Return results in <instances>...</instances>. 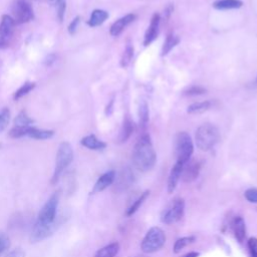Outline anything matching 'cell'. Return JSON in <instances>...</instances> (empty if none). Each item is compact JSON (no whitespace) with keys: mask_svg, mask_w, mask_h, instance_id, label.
<instances>
[{"mask_svg":"<svg viewBox=\"0 0 257 257\" xmlns=\"http://www.w3.org/2000/svg\"><path fill=\"white\" fill-rule=\"evenodd\" d=\"M54 61H55V55H54V54H49V55L46 57V59L44 60V63H45V65L49 66V65H51Z\"/></svg>","mask_w":257,"mask_h":257,"instance_id":"f35d334b","label":"cell"},{"mask_svg":"<svg viewBox=\"0 0 257 257\" xmlns=\"http://www.w3.org/2000/svg\"><path fill=\"white\" fill-rule=\"evenodd\" d=\"M195 241V237L194 236H187V237H182V238H179L175 244H174V248H173V251L174 253H179L181 252L182 249H184L187 245L191 244L192 242Z\"/></svg>","mask_w":257,"mask_h":257,"instance_id":"4316f807","label":"cell"},{"mask_svg":"<svg viewBox=\"0 0 257 257\" xmlns=\"http://www.w3.org/2000/svg\"><path fill=\"white\" fill-rule=\"evenodd\" d=\"M11 10L16 24L27 23L34 18L32 6L27 0H14Z\"/></svg>","mask_w":257,"mask_h":257,"instance_id":"ba28073f","label":"cell"},{"mask_svg":"<svg viewBox=\"0 0 257 257\" xmlns=\"http://www.w3.org/2000/svg\"><path fill=\"white\" fill-rule=\"evenodd\" d=\"M243 5L241 0H217L213 3V7L219 10H227V9H236L240 8Z\"/></svg>","mask_w":257,"mask_h":257,"instance_id":"7402d4cb","label":"cell"},{"mask_svg":"<svg viewBox=\"0 0 257 257\" xmlns=\"http://www.w3.org/2000/svg\"><path fill=\"white\" fill-rule=\"evenodd\" d=\"M185 202L181 198H176L168 204L161 214V221L165 224H173L181 220L184 215Z\"/></svg>","mask_w":257,"mask_h":257,"instance_id":"8992f818","label":"cell"},{"mask_svg":"<svg viewBox=\"0 0 257 257\" xmlns=\"http://www.w3.org/2000/svg\"><path fill=\"white\" fill-rule=\"evenodd\" d=\"M54 135V132L51 130H39L33 126H29L27 132V137L35 140H47Z\"/></svg>","mask_w":257,"mask_h":257,"instance_id":"44dd1931","label":"cell"},{"mask_svg":"<svg viewBox=\"0 0 257 257\" xmlns=\"http://www.w3.org/2000/svg\"><path fill=\"white\" fill-rule=\"evenodd\" d=\"M196 144L201 151H209L220 139V133L217 126L212 123H204L196 132Z\"/></svg>","mask_w":257,"mask_h":257,"instance_id":"7a4b0ae2","label":"cell"},{"mask_svg":"<svg viewBox=\"0 0 257 257\" xmlns=\"http://www.w3.org/2000/svg\"><path fill=\"white\" fill-rule=\"evenodd\" d=\"M33 122V119H31L24 110L20 111L14 119L15 126H30V124Z\"/></svg>","mask_w":257,"mask_h":257,"instance_id":"f546056e","label":"cell"},{"mask_svg":"<svg viewBox=\"0 0 257 257\" xmlns=\"http://www.w3.org/2000/svg\"><path fill=\"white\" fill-rule=\"evenodd\" d=\"M48 2L55 7L57 11V17L59 21L63 20L64 14H65V9H66V1L65 0H48Z\"/></svg>","mask_w":257,"mask_h":257,"instance_id":"83f0119b","label":"cell"},{"mask_svg":"<svg viewBox=\"0 0 257 257\" xmlns=\"http://www.w3.org/2000/svg\"><path fill=\"white\" fill-rule=\"evenodd\" d=\"M177 162L186 164L194 152V145L191 137L186 132H180L175 141Z\"/></svg>","mask_w":257,"mask_h":257,"instance_id":"5b68a950","label":"cell"},{"mask_svg":"<svg viewBox=\"0 0 257 257\" xmlns=\"http://www.w3.org/2000/svg\"><path fill=\"white\" fill-rule=\"evenodd\" d=\"M180 42V38L179 36L175 35L174 33H170L167 35V38L164 42L163 45V49H162V55H167L178 43Z\"/></svg>","mask_w":257,"mask_h":257,"instance_id":"cb8c5ba5","label":"cell"},{"mask_svg":"<svg viewBox=\"0 0 257 257\" xmlns=\"http://www.w3.org/2000/svg\"><path fill=\"white\" fill-rule=\"evenodd\" d=\"M199 256V253L198 252H189L185 257H198Z\"/></svg>","mask_w":257,"mask_h":257,"instance_id":"ab89813d","label":"cell"},{"mask_svg":"<svg viewBox=\"0 0 257 257\" xmlns=\"http://www.w3.org/2000/svg\"><path fill=\"white\" fill-rule=\"evenodd\" d=\"M166 242V235L160 227H152L141 243V249L145 253H155L159 251Z\"/></svg>","mask_w":257,"mask_h":257,"instance_id":"277c9868","label":"cell"},{"mask_svg":"<svg viewBox=\"0 0 257 257\" xmlns=\"http://www.w3.org/2000/svg\"><path fill=\"white\" fill-rule=\"evenodd\" d=\"M213 105L212 101L210 100H204V101H198L190 104L188 106V113H201L206 110H208Z\"/></svg>","mask_w":257,"mask_h":257,"instance_id":"603a6c76","label":"cell"},{"mask_svg":"<svg viewBox=\"0 0 257 257\" xmlns=\"http://www.w3.org/2000/svg\"><path fill=\"white\" fill-rule=\"evenodd\" d=\"M108 17V13L101 9H95L92 11L89 20L87 21V24L91 27H96L101 25Z\"/></svg>","mask_w":257,"mask_h":257,"instance_id":"ac0fdd59","label":"cell"},{"mask_svg":"<svg viewBox=\"0 0 257 257\" xmlns=\"http://www.w3.org/2000/svg\"><path fill=\"white\" fill-rule=\"evenodd\" d=\"M201 170V164L200 162L193 160V161H188L186 164H184L183 166V170H182V174H181V178L184 182L189 183L194 181L200 173Z\"/></svg>","mask_w":257,"mask_h":257,"instance_id":"8fae6325","label":"cell"},{"mask_svg":"<svg viewBox=\"0 0 257 257\" xmlns=\"http://www.w3.org/2000/svg\"><path fill=\"white\" fill-rule=\"evenodd\" d=\"M247 201L250 203H257V189L256 188H250L245 191L244 194Z\"/></svg>","mask_w":257,"mask_h":257,"instance_id":"d590c367","label":"cell"},{"mask_svg":"<svg viewBox=\"0 0 257 257\" xmlns=\"http://www.w3.org/2000/svg\"><path fill=\"white\" fill-rule=\"evenodd\" d=\"M56 228H57L56 221L52 224H41V223L35 222L30 234V241L32 243L40 242L50 237L54 233Z\"/></svg>","mask_w":257,"mask_h":257,"instance_id":"30bf717a","label":"cell"},{"mask_svg":"<svg viewBox=\"0 0 257 257\" xmlns=\"http://www.w3.org/2000/svg\"><path fill=\"white\" fill-rule=\"evenodd\" d=\"M133 133H134V123L131 120V118L126 116L123 119V123H122V126H121L119 135H118V143L126 142Z\"/></svg>","mask_w":257,"mask_h":257,"instance_id":"ffe728a7","label":"cell"},{"mask_svg":"<svg viewBox=\"0 0 257 257\" xmlns=\"http://www.w3.org/2000/svg\"><path fill=\"white\" fill-rule=\"evenodd\" d=\"M150 195V191H145L144 193H142L139 198L130 206V208L126 210L125 212V215L126 216H132L133 214H135L139 208L142 206V204L145 202V200L148 198V196Z\"/></svg>","mask_w":257,"mask_h":257,"instance_id":"d4e9b609","label":"cell"},{"mask_svg":"<svg viewBox=\"0 0 257 257\" xmlns=\"http://www.w3.org/2000/svg\"><path fill=\"white\" fill-rule=\"evenodd\" d=\"M205 92H206V88H204L200 85H192L184 91V94L185 95H199V94H203Z\"/></svg>","mask_w":257,"mask_h":257,"instance_id":"836d02e7","label":"cell"},{"mask_svg":"<svg viewBox=\"0 0 257 257\" xmlns=\"http://www.w3.org/2000/svg\"><path fill=\"white\" fill-rule=\"evenodd\" d=\"M10 247V239L8 235L0 231V255Z\"/></svg>","mask_w":257,"mask_h":257,"instance_id":"d6a6232c","label":"cell"},{"mask_svg":"<svg viewBox=\"0 0 257 257\" xmlns=\"http://www.w3.org/2000/svg\"><path fill=\"white\" fill-rule=\"evenodd\" d=\"M114 178H115L114 171H108V172L102 174L95 182V184L91 190V194H96V193H99V192L103 191L104 189H106L108 186H110L113 183Z\"/></svg>","mask_w":257,"mask_h":257,"instance_id":"5bb4252c","label":"cell"},{"mask_svg":"<svg viewBox=\"0 0 257 257\" xmlns=\"http://www.w3.org/2000/svg\"><path fill=\"white\" fill-rule=\"evenodd\" d=\"M183 166H184V164H182L180 162H177L174 165V167L172 168V170L170 172V175H169V178H168V193L169 194H171L175 191V189L178 185V182L181 178Z\"/></svg>","mask_w":257,"mask_h":257,"instance_id":"9a60e30c","label":"cell"},{"mask_svg":"<svg viewBox=\"0 0 257 257\" xmlns=\"http://www.w3.org/2000/svg\"><path fill=\"white\" fill-rule=\"evenodd\" d=\"M136 14L134 13H130V14H126L125 16L117 19L115 22H113V24L110 26V29H109V33L111 36H118L122 31L123 29L128 25L131 24L135 19H136Z\"/></svg>","mask_w":257,"mask_h":257,"instance_id":"4fadbf2b","label":"cell"},{"mask_svg":"<svg viewBox=\"0 0 257 257\" xmlns=\"http://www.w3.org/2000/svg\"><path fill=\"white\" fill-rule=\"evenodd\" d=\"M133 56H134V46L131 43H127L122 53V56L120 58V65L122 67L128 66V64L133 59Z\"/></svg>","mask_w":257,"mask_h":257,"instance_id":"484cf974","label":"cell"},{"mask_svg":"<svg viewBox=\"0 0 257 257\" xmlns=\"http://www.w3.org/2000/svg\"><path fill=\"white\" fill-rule=\"evenodd\" d=\"M59 202V193L55 192L51 197L47 200L44 206L39 211L36 222L41 224H52L56 219V211Z\"/></svg>","mask_w":257,"mask_h":257,"instance_id":"52a82bcc","label":"cell"},{"mask_svg":"<svg viewBox=\"0 0 257 257\" xmlns=\"http://www.w3.org/2000/svg\"><path fill=\"white\" fill-rule=\"evenodd\" d=\"M81 145L89 150H102L106 147V144L98 140L94 135H89L81 139Z\"/></svg>","mask_w":257,"mask_h":257,"instance_id":"e0dca14e","label":"cell"},{"mask_svg":"<svg viewBox=\"0 0 257 257\" xmlns=\"http://www.w3.org/2000/svg\"><path fill=\"white\" fill-rule=\"evenodd\" d=\"M15 21L10 15H2L0 22V48H5L9 45L13 31Z\"/></svg>","mask_w":257,"mask_h":257,"instance_id":"9c48e42d","label":"cell"},{"mask_svg":"<svg viewBox=\"0 0 257 257\" xmlns=\"http://www.w3.org/2000/svg\"><path fill=\"white\" fill-rule=\"evenodd\" d=\"M9 120H10V110L7 107H4L0 111V133L7 127Z\"/></svg>","mask_w":257,"mask_h":257,"instance_id":"1f68e13d","label":"cell"},{"mask_svg":"<svg viewBox=\"0 0 257 257\" xmlns=\"http://www.w3.org/2000/svg\"><path fill=\"white\" fill-rule=\"evenodd\" d=\"M118 250L119 244L117 242H113L98 249L93 257H115V255L118 253Z\"/></svg>","mask_w":257,"mask_h":257,"instance_id":"d6986e66","label":"cell"},{"mask_svg":"<svg viewBox=\"0 0 257 257\" xmlns=\"http://www.w3.org/2000/svg\"><path fill=\"white\" fill-rule=\"evenodd\" d=\"M35 87V82H25L21 87H19L13 94V98L15 100L21 98L22 96L26 95L28 92H30Z\"/></svg>","mask_w":257,"mask_h":257,"instance_id":"f1b7e54d","label":"cell"},{"mask_svg":"<svg viewBox=\"0 0 257 257\" xmlns=\"http://www.w3.org/2000/svg\"><path fill=\"white\" fill-rule=\"evenodd\" d=\"M132 159L135 168L141 172H148L154 168L157 155L149 135L142 136L136 143Z\"/></svg>","mask_w":257,"mask_h":257,"instance_id":"6da1fadb","label":"cell"},{"mask_svg":"<svg viewBox=\"0 0 257 257\" xmlns=\"http://www.w3.org/2000/svg\"><path fill=\"white\" fill-rule=\"evenodd\" d=\"M73 160V150L69 143L62 142L56 154V161H55V169L51 178V184L54 185L58 182L60 175L62 172L71 164Z\"/></svg>","mask_w":257,"mask_h":257,"instance_id":"3957f363","label":"cell"},{"mask_svg":"<svg viewBox=\"0 0 257 257\" xmlns=\"http://www.w3.org/2000/svg\"><path fill=\"white\" fill-rule=\"evenodd\" d=\"M232 225H233V231H234L235 238L237 239L238 242L242 243L246 236V226H245L244 219L240 216H237L234 219Z\"/></svg>","mask_w":257,"mask_h":257,"instance_id":"2e32d148","label":"cell"},{"mask_svg":"<svg viewBox=\"0 0 257 257\" xmlns=\"http://www.w3.org/2000/svg\"><path fill=\"white\" fill-rule=\"evenodd\" d=\"M139 116H140V123L142 126H146L149 120V108L148 104L145 100L140 103L139 107Z\"/></svg>","mask_w":257,"mask_h":257,"instance_id":"4dcf8cb0","label":"cell"},{"mask_svg":"<svg viewBox=\"0 0 257 257\" xmlns=\"http://www.w3.org/2000/svg\"><path fill=\"white\" fill-rule=\"evenodd\" d=\"M160 21H161V16L159 13H155L152 16L150 25L145 33V38H144V44L145 45H149L151 44L158 36V32H159V25H160Z\"/></svg>","mask_w":257,"mask_h":257,"instance_id":"7c38bea8","label":"cell"},{"mask_svg":"<svg viewBox=\"0 0 257 257\" xmlns=\"http://www.w3.org/2000/svg\"><path fill=\"white\" fill-rule=\"evenodd\" d=\"M248 249L250 253V257H257V238L251 237L248 240Z\"/></svg>","mask_w":257,"mask_h":257,"instance_id":"e575fe53","label":"cell"},{"mask_svg":"<svg viewBox=\"0 0 257 257\" xmlns=\"http://www.w3.org/2000/svg\"><path fill=\"white\" fill-rule=\"evenodd\" d=\"M79 21H80V17L79 16H76L71 22H70V24L68 25V32L70 33V34H74L75 32H76V29H77V26H78V24H79Z\"/></svg>","mask_w":257,"mask_h":257,"instance_id":"8d00e7d4","label":"cell"},{"mask_svg":"<svg viewBox=\"0 0 257 257\" xmlns=\"http://www.w3.org/2000/svg\"><path fill=\"white\" fill-rule=\"evenodd\" d=\"M6 257H25V252L21 248H16L10 251Z\"/></svg>","mask_w":257,"mask_h":257,"instance_id":"74e56055","label":"cell"}]
</instances>
